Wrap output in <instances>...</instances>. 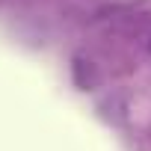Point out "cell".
I'll return each mask as SVG.
<instances>
[{
  "instance_id": "cell-1",
  "label": "cell",
  "mask_w": 151,
  "mask_h": 151,
  "mask_svg": "<svg viewBox=\"0 0 151 151\" xmlns=\"http://www.w3.org/2000/svg\"><path fill=\"white\" fill-rule=\"evenodd\" d=\"M148 47H151V42H148Z\"/></svg>"
}]
</instances>
